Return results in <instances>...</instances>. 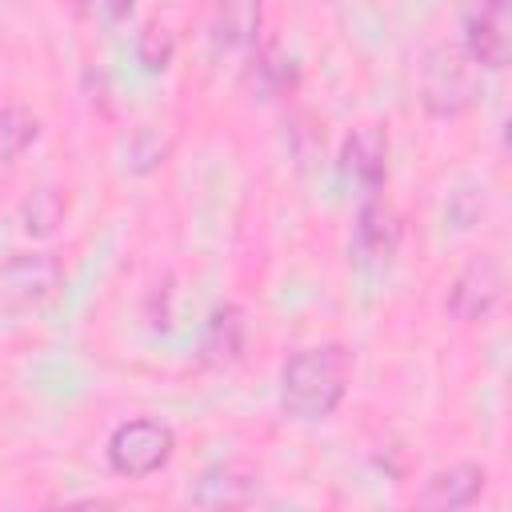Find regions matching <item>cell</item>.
Masks as SVG:
<instances>
[{"label":"cell","mask_w":512,"mask_h":512,"mask_svg":"<svg viewBox=\"0 0 512 512\" xmlns=\"http://www.w3.org/2000/svg\"><path fill=\"white\" fill-rule=\"evenodd\" d=\"M352 384V356L344 344H308L280 364V408L300 424L328 420Z\"/></svg>","instance_id":"1"},{"label":"cell","mask_w":512,"mask_h":512,"mask_svg":"<svg viewBox=\"0 0 512 512\" xmlns=\"http://www.w3.org/2000/svg\"><path fill=\"white\" fill-rule=\"evenodd\" d=\"M64 220V196L56 188H36L24 204H20V224L28 236H52L56 224Z\"/></svg>","instance_id":"14"},{"label":"cell","mask_w":512,"mask_h":512,"mask_svg":"<svg viewBox=\"0 0 512 512\" xmlns=\"http://www.w3.org/2000/svg\"><path fill=\"white\" fill-rule=\"evenodd\" d=\"M260 24H264V4L260 0H216L212 20H208V40L224 56L252 52L260 44Z\"/></svg>","instance_id":"10"},{"label":"cell","mask_w":512,"mask_h":512,"mask_svg":"<svg viewBox=\"0 0 512 512\" xmlns=\"http://www.w3.org/2000/svg\"><path fill=\"white\" fill-rule=\"evenodd\" d=\"M396 248H400V216L380 200V192L364 196L352 224V260L368 272H380L392 264Z\"/></svg>","instance_id":"8"},{"label":"cell","mask_w":512,"mask_h":512,"mask_svg":"<svg viewBox=\"0 0 512 512\" xmlns=\"http://www.w3.org/2000/svg\"><path fill=\"white\" fill-rule=\"evenodd\" d=\"M64 284V268L52 252H24L0 264V304L4 308H40Z\"/></svg>","instance_id":"6"},{"label":"cell","mask_w":512,"mask_h":512,"mask_svg":"<svg viewBox=\"0 0 512 512\" xmlns=\"http://www.w3.org/2000/svg\"><path fill=\"white\" fill-rule=\"evenodd\" d=\"M188 500L196 508H244V504L260 500V476H252L236 464H216L192 484Z\"/></svg>","instance_id":"11"},{"label":"cell","mask_w":512,"mask_h":512,"mask_svg":"<svg viewBox=\"0 0 512 512\" xmlns=\"http://www.w3.org/2000/svg\"><path fill=\"white\" fill-rule=\"evenodd\" d=\"M460 48L480 72H500L512 60V0H464Z\"/></svg>","instance_id":"4"},{"label":"cell","mask_w":512,"mask_h":512,"mask_svg":"<svg viewBox=\"0 0 512 512\" xmlns=\"http://www.w3.org/2000/svg\"><path fill=\"white\" fill-rule=\"evenodd\" d=\"M176 452V432L156 420V416H132V420H120L112 432H108V444H104V456H108V468L124 480H144V476H156L160 468H168Z\"/></svg>","instance_id":"3"},{"label":"cell","mask_w":512,"mask_h":512,"mask_svg":"<svg viewBox=\"0 0 512 512\" xmlns=\"http://www.w3.org/2000/svg\"><path fill=\"white\" fill-rule=\"evenodd\" d=\"M132 52H136V64H140L144 72H164V68L172 64V56H176V40H172L168 28L144 24V28L136 32V40H132Z\"/></svg>","instance_id":"15"},{"label":"cell","mask_w":512,"mask_h":512,"mask_svg":"<svg viewBox=\"0 0 512 512\" xmlns=\"http://www.w3.org/2000/svg\"><path fill=\"white\" fill-rule=\"evenodd\" d=\"M484 484H488V472H484L480 464L456 460V464H448V468H436V472L424 480L416 504L428 508V512H456V508L476 504L480 492H484Z\"/></svg>","instance_id":"9"},{"label":"cell","mask_w":512,"mask_h":512,"mask_svg":"<svg viewBox=\"0 0 512 512\" xmlns=\"http://www.w3.org/2000/svg\"><path fill=\"white\" fill-rule=\"evenodd\" d=\"M136 0H80V12L92 20V24H104V28H116L132 16Z\"/></svg>","instance_id":"17"},{"label":"cell","mask_w":512,"mask_h":512,"mask_svg":"<svg viewBox=\"0 0 512 512\" xmlns=\"http://www.w3.org/2000/svg\"><path fill=\"white\" fill-rule=\"evenodd\" d=\"M244 344H248V320H244V308L240 304H220L208 324H204V336H200V364L208 368H232L240 356H244Z\"/></svg>","instance_id":"12"},{"label":"cell","mask_w":512,"mask_h":512,"mask_svg":"<svg viewBox=\"0 0 512 512\" xmlns=\"http://www.w3.org/2000/svg\"><path fill=\"white\" fill-rule=\"evenodd\" d=\"M336 168H340V176H344L360 196L384 192V180H388V132H384L380 124H356V128L340 140Z\"/></svg>","instance_id":"7"},{"label":"cell","mask_w":512,"mask_h":512,"mask_svg":"<svg viewBox=\"0 0 512 512\" xmlns=\"http://www.w3.org/2000/svg\"><path fill=\"white\" fill-rule=\"evenodd\" d=\"M500 292H504V268H500L496 256L480 252V256H472V260L456 272V280L448 284L444 312H448L452 320H460V324H476V320H484V316L500 304Z\"/></svg>","instance_id":"5"},{"label":"cell","mask_w":512,"mask_h":512,"mask_svg":"<svg viewBox=\"0 0 512 512\" xmlns=\"http://www.w3.org/2000/svg\"><path fill=\"white\" fill-rule=\"evenodd\" d=\"M36 136H40V120L28 108H20V104L0 108V164L20 160L36 144Z\"/></svg>","instance_id":"13"},{"label":"cell","mask_w":512,"mask_h":512,"mask_svg":"<svg viewBox=\"0 0 512 512\" xmlns=\"http://www.w3.org/2000/svg\"><path fill=\"white\" fill-rule=\"evenodd\" d=\"M420 108L432 120L464 116L480 96V68L464 56L460 44H432L420 60Z\"/></svg>","instance_id":"2"},{"label":"cell","mask_w":512,"mask_h":512,"mask_svg":"<svg viewBox=\"0 0 512 512\" xmlns=\"http://www.w3.org/2000/svg\"><path fill=\"white\" fill-rule=\"evenodd\" d=\"M248 56H252V72H256V80H260L264 92H284V88L296 84L292 60H284L276 48H252Z\"/></svg>","instance_id":"16"}]
</instances>
